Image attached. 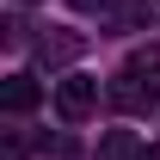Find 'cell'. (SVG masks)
<instances>
[{"instance_id":"6","label":"cell","mask_w":160,"mask_h":160,"mask_svg":"<svg viewBox=\"0 0 160 160\" xmlns=\"http://www.w3.org/2000/svg\"><path fill=\"white\" fill-rule=\"evenodd\" d=\"M0 160H25V136H19V129H6V148H0Z\"/></svg>"},{"instance_id":"8","label":"cell","mask_w":160,"mask_h":160,"mask_svg":"<svg viewBox=\"0 0 160 160\" xmlns=\"http://www.w3.org/2000/svg\"><path fill=\"white\" fill-rule=\"evenodd\" d=\"M142 160H160V142H148V148H142Z\"/></svg>"},{"instance_id":"3","label":"cell","mask_w":160,"mask_h":160,"mask_svg":"<svg viewBox=\"0 0 160 160\" xmlns=\"http://www.w3.org/2000/svg\"><path fill=\"white\" fill-rule=\"evenodd\" d=\"M37 99H43V86L31 74H6V86H0V105L12 111V117H25V111H37Z\"/></svg>"},{"instance_id":"1","label":"cell","mask_w":160,"mask_h":160,"mask_svg":"<svg viewBox=\"0 0 160 160\" xmlns=\"http://www.w3.org/2000/svg\"><path fill=\"white\" fill-rule=\"evenodd\" d=\"M111 105L129 111V117H142V111L160 105V43L136 49V56L117 68V80H111Z\"/></svg>"},{"instance_id":"4","label":"cell","mask_w":160,"mask_h":160,"mask_svg":"<svg viewBox=\"0 0 160 160\" xmlns=\"http://www.w3.org/2000/svg\"><path fill=\"white\" fill-rule=\"evenodd\" d=\"M80 49H86V37H74V31H56V25H49V37H37V62H49V68L74 62Z\"/></svg>"},{"instance_id":"7","label":"cell","mask_w":160,"mask_h":160,"mask_svg":"<svg viewBox=\"0 0 160 160\" xmlns=\"http://www.w3.org/2000/svg\"><path fill=\"white\" fill-rule=\"evenodd\" d=\"M80 12H105V6H111V0H74Z\"/></svg>"},{"instance_id":"2","label":"cell","mask_w":160,"mask_h":160,"mask_svg":"<svg viewBox=\"0 0 160 160\" xmlns=\"http://www.w3.org/2000/svg\"><path fill=\"white\" fill-rule=\"evenodd\" d=\"M92 111H99V80H92V74L56 80V117H62V123H86Z\"/></svg>"},{"instance_id":"5","label":"cell","mask_w":160,"mask_h":160,"mask_svg":"<svg viewBox=\"0 0 160 160\" xmlns=\"http://www.w3.org/2000/svg\"><path fill=\"white\" fill-rule=\"evenodd\" d=\"M92 160H142L136 129H105V142H99V154H92Z\"/></svg>"}]
</instances>
